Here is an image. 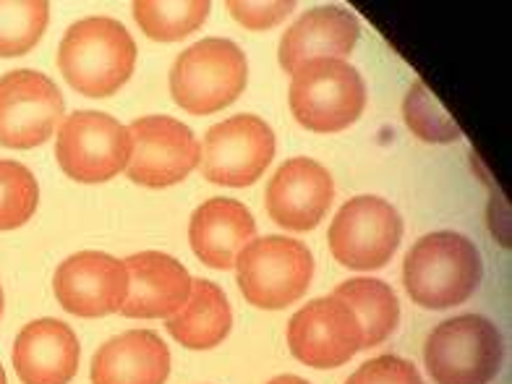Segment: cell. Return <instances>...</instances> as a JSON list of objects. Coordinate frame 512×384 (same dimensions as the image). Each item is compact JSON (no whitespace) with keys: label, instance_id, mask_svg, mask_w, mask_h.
I'll return each instance as SVG.
<instances>
[{"label":"cell","instance_id":"obj_12","mask_svg":"<svg viewBox=\"0 0 512 384\" xmlns=\"http://www.w3.org/2000/svg\"><path fill=\"white\" fill-rule=\"evenodd\" d=\"M288 348L311 369H337L364 348V330L340 298H314L288 322Z\"/></svg>","mask_w":512,"mask_h":384},{"label":"cell","instance_id":"obj_3","mask_svg":"<svg viewBox=\"0 0 512 384\" xmlns=\"http://www.w3.org/2000/svg\"><path fill=\"white\" fill-rule=\"evenodd\" d=\"M249 84V61L233 40L207 37L183 50L170 68V95L191 115L228 108Z\"/></svg>","mask_w":512,"mask_h":384},{"label":"cell","instance_id":"obj_27","mask_svg":"<svg viewBox=\"0 0 512 384\" xmlns=\"http://www.w3.org/2000/svg\"><path fill=\"white\" fill-rule=\"evenodd\" d=\"M228 11L241 27L251 32H262V29L277 27L280 21L288 19L296 11L293 0H280V3H254V0H228Z\"/></svg>","mask_w":512,"mask_h":384},{"label":"cell","instance_id":"obj_11","mask_svg":"<svg viewBox=\"0 0 512 384\" xmlns=\"http://www.w3.org/2000/svg\"><path fill=\"white\" fill-rule=\"evenodd\" d=\"M61 89L50 76L19 68L0 76V144L8 149H32L53 136L63 121Z\"/></svg>","mask_w":512,"mask_h":384},{"label":"cell","instance_id":"obj_13","mask_svg":"<svg viewBox=\"0 0 512 384\" xmlns=\"http://www.w3.org/2000/svg\"><path fill=\"white\" fill-rule=\"evenodd\" d=\"M53 290L58 304L74 317H108L126 304L128 270L105 251H79L58 264Z\"/></svg>","mask_w":512,"mask_h":384},{"label":"cell","instance_id":"obj_30","mask_svg":"<svg viewBox=\"0 0 512 384\" xmlns=\"http://www.w3.org/2000/svg\"><path fill=\"white\" fill-rule=\"evenodd\" d=\"M0 317H3V288H0Z\"/></svg>","mask_w":512,"mask_h":384},{"label":"cell","instance_id":"obj_21","mask_svg":"<svg viewBox=\"0 0 512 384\" xmlns=\"http://www.w3.org/2000/svg\"><path fill=\"white\" fill-rule=\"evenodd\" d=\"M332 296L351 306L353 314L358 317L361 330H364V348H377L398 330V296L384 280H374V277L345 280V283L337 285Z\"/></svg>","mask_w":512,"mask_h":384},{"label":"cell","instance_id":"obj_18","mask_svg":"<svg viewBox=\"0 0 512 384\" xmlns=\"http://www.w3.org/2000/svg\"><path fill=\"white\" fill-rule=\"evenodd\" d=\"M256 236L249 207L236 199L215 196L196 207L189 223V243L196 259L212 270H230Z\"/></svg>","mask_w":512,"mask_h":384},{"label":"cell","instance_id":"obj_20","mask_svg":"<svg viewBox=\"0 0 512 384\" xmlns=\"http://www.w3.org/2000/svg\"><path fill=\"white\" fill-rule=\"evenodd\" d=\"M233 327V311L223 288L212 280H194L191 296L168 317V332L189 351H209L223 343Z\"/></svg>","mask_w":512,"mask_h":384},{"label":"cell","instance_id":"obj_5","mask_svg":"<svg viewBox=\"0 0 512 384\" xmlns=\"http://www.w3.org/2000/svg\"><path fill=\"white\" fill-rule=\"evenodd\" d=\"M505 345L497 324L460 314L437 324L424 345L426 371L437 384H489L499 374Z\"/></svg>","mask_w":512,"mask_h":384},{"label":"cell","instance_id":"obj_14","mask_svg":"<svg viewBox=\"0 0 512 384\" xmlns=\"http://www.w3.org/2000/svg\"><path fill=\"white\" fill-rule=\"evenodd\" d=\"M267 212L280 228L306 233L314 230L327 215L335 199V183L327 168L309 157H293L283 162L267 183Z\"/></svg>","mask_w":512,"mask_h":384},{"label":"cell","instance_id":"obj_26","mask_svg":"<svg viewBox=\"0 0 512 384\" xmlns=\"http://www.w3.org/2000/svg\"><path fill=\"white\" fill-rule=\"evenodd\" d=\"M345 384H424L411 361L400 356H379L356 369Z\"/></svg>","mask_w":512,"mask_h":384},{"label":"cell","instance_id":"obj_29","mask_svg":"<svg viewBox=\"0 0 512 384\" xmlns=\"http://www.w3.org/2000/svg\"><path fill=\"white\" fill-rule=\"evenodd\" d=\"M0 384H6V371H3V366H0Z\"/></svg>","mask_w":512,"mask_h":384},{"label":"cell","instance_id":"obj_17","mask_svg":"<svg viewBox=\"0 0 512 384\" xmlns=\"http://www.w3.org/2000/svg\"><path fill=\"white\" fill-rule=\"evenodd\" d=\"M79 358V337L61 319H34L14 343V369L24 384H68Z\"/></svg>","mask_w":512,"mask_h":384},{"label":"cell","instance_id":"obj_19","mask_svg":"<svg viewBox=\"0 0 512 384\" xmlns=\"http://www.w3.org/2000/svg\"><path fill=\"white\" fill-rule=\"evenodd\" d=\"M89 374L92 384H165L170 348L152 330L121 332L100 345Z\"/></svg>","mask_w":512,"mask_h":384},{"label":"cell","instance_id":"obj_25","mask_svg":"<svg viewBox=\"0 0 512 384\" xmlns=\"http://www.w3.org/2000/svg\"><path fill=\"white\" fill-rule=\"evenodd\" d=\"M40 204V186L27 165L0 160V230H14L29 223Z\"/></svg>","mask_w":512,"mask_h":384},{"label":"cell","instance_id":"obj_8","mask_svg":"<svg viewBox=\"0 0 512 384\" xmlns=\"http://www.w3.org/2000/svg\"><path fill=\"white\" fill-rule=\"evenodd\" d=\"M275 131L259 115H233L207 131L199 144V170L207 181L243 189L275 160Z\"/></svg>","mask_w":512,"mask_h":384},{"label":"cell","instance_id":"obj_22","mask_svg":"<svg viewBox=\"0 0 512 384\" xmlns=\"http://www.w3.org/2000/svg\"><path fill=\"white\" fill-rule=\"evenodd\" d=\"M207 0H139L134 19L155 42H178L194 34L209 19Z\"/></svg>","mask_w":512,"mask_h":384},{"label":"cell","instance_id":"obj_28","mask_svg":"<svg viewBox=\"0 0 512 384\" xmlns=\"http://www.w3.org/2000/svg\"><path fill=\"white\" fill-rule=\"evenodd\" d=\"M267 384H311V382L296 377V374H283V377H275L272 382H267Z\"/></svg>","mask_w":512,"mask_h":384},{"label":"cell","instance_id":"obj_24","mask_svg":"<svg viewBox=\"0 0 512 384\" xmlns=\"http://www.w3.org/2000/svg\"><path fill=\"white\" fill-rule=\"evenodd\" d=\"M403 118L405 126L411 128L421 142L450 144L460 139V126L424 81H416L408 89L403 100Z\"/></svg>","mask_w":512,"mask_h":384},{"label":"cell","instance_id":"obj_6","mask_svg":"<svg viewBox=\"0 0 512 384\" xmlns=\"http://www.w3.org/2000/svg\"><path fill=\"white\" fill-rule=\"evenodd\" d=\"M366 108V84L351 63L337 58L309 61L293 74L290 110L309 131L335 134L361 118Z\"/></svg>","mask_w":512,"mask_h":384},{"label":"cell","instance_id":"obj_15","mask_svg":"<svg viewBox=\"0 0 512 384\" xmlns=\"http://www.w3.org/2000/svg\"><path fill=\"white\" fill-rule=\"evenodd\" d=\"M128 270V298L121 314L128 319H168L191 296L194 277L178 259L162 251H142L123 259Z\"/></svg>","mask_w":512,"mask_h":384},{"label":"cell","instance_id":"obj_2","mask_svg":"<svg viewBox=\"0 0 512 384\" xmlns=\"http://www.w3.org/2000/svg\"><path fill=\"white\" fill-rule=\"evenodd\" d=\"M484 264L476 243L455 230H439L413 243L403 262V285L413 304L442 311L465 304L479 288Z\"/></svg>","mask_w":512,"mask_h":384},{"label":"cell","instance_id":"obj_7","mask_svg":"<svg viewBox=\"0 0 512 384\" xmlns=\"http://www.w3.org/2000/svg\"><path fill=\"white\" fill-rule=\"evenodd\" d=\"M128 126L97 110H76L63 118L55 139V157L68 178L105 183L126 170L131 160Z\"/></svg>","mask_w":512,"mask_h":384},{"label":"cell","instance_id":"obj_1","mask_svg":"<svg viewBox=\"0 0 512 384\" xmlns=\"http://www.w3.org/2000/svg\"><path fill=\"white\" fill-rule=\"evenodd\" d=\"M134 66V37L110 16H87L71 24L58 48L63 79L92 100L113 97L131 79Z\"/></svg>","mask_w":512,"mask_h":384},{"label":"cell","instance_id":"obj_10","mask_svg":"<svg viewBox=\"0 0 512 384\" xmlns=\"http://www.w3.org/2000/svg\"><path fill=\"white\" fill-rule=\"evenodd\" d=\"M131 160L126 176L147 189H168L199 168V142L186 123L170 115H147L128 126Z\"/></svg>","mask_w":512,"mask_h":384},{"label":"cell","instance_id":"obj_23","mask_svg":"<svg viewBox=\"0 0 512 384\" xmlns=\"http://www.w3.org/2000/svg\"><path fill=\"white\" fill-rule=\"evenodd\" d=\"M50 6L45 0H0V58H21L42 40Z\"/></svg>","mask_w":512,"mask_h":384},{"label":"cell","instance_id":"obj_9","mask_svg":"<svg viewBox=\"0 0 512 384\" xmlns=\"http://www.w3.org/2000/svg\"><path fill=\"white\" fill-rule=\"evenodd\" d=\"M403 220L379 196H353L335 215L327 233L330 251L348 270H382L398 251Z\"/></svg>","mask_w":512,"mask_h":384},{"label":"cell","instance_id":"obj_4","mask_svg":"<svg viewBox=\"0 0 512 384\" xmlns=\"http://www.w3.org/2000/svg\"><path fill=\"white\" fill-rule=\"evenodd\" d=\"M236 280L243 298L256 309L280 311L296 304L314 277L309 246L288 236L254 238L236 259Z\"/></svg>","mask_w":512,"mask_h":384},{"label":"cell","instance_id":"obj_16","mask_svg":"<svg viewBox=\"0 0 512 384\" xmlns=\"http://www.w3.org/2000/svg\"><path fill=\"white\" fill-rule=\"evenodd\" d=\"M361 37V21L348 8L319 6L298 16L280 40V66L288 74H296L298 68L319 58H337L351 55Z\"/></svg>","mask_w":512,"mask_h":384}]
</instances>
